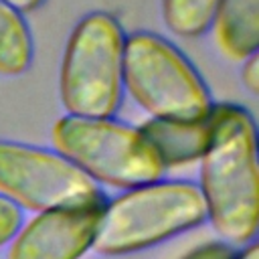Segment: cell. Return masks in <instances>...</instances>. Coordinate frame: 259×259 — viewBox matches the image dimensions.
Wrapping results in <instances>:
<instances>
[{
  "mask_svg": "<svg viewBox=\"0 0 259 259\" xmlns=\"http://www.w3.org/2000/svg\"><path fill=\"white\" fill-rule=\"evenodd\" d=\"M210 140L200 158V184L206 219L233 247L255 241L259 225L257 132L251 113L233 103L212 105Z\"/></svg>",
  "mask_w": 259,
  "mask_h": 259,
  "instance_id": "obj_1",
  "label": "cell"
},
{
  "mask_svg": "<svg viewBox=\"0 0 259 259\" xmlns=\"http://www.w3.org/2000/svg\"><path fill=\"white\" fill-rule=\"evenodd\" d=\"M204 221L206 206L194 182L156 180L103 204L91 249L101 255H127L196 229Z\"/></svg>",
  "mask_w": 259,
  "mask_h": 259,
  "instance_id": "obj_2",
  "label": "cell"
},
{
  "mask_svg": "<svg viewBox=\"0 0 259 259\" xmlns=\"http://www.w3.org/2000/svg\"><path fill=\"white\" fill-rule=\"evenodd\" d=\"M125 34L109 12H89L73 28L59 73L67 115L113 117L123 93Z\"/></svg>",
  "mask_w": 259,
  "mask_h": 259,
  "instance_id": "obj_3",
  "label": "cell"
},
{
  "mask_svg": "<svg viewBox=\"0 0 259 259\" xmlns=\"http://www.w3.org/2000/svg\"><path fill=\"white\" fill-rule=\"evenodd\" d=\"M123 89L156 119L198 121L212 109L208 87L192 63L154 32L125 36Z\"/></svg>",
  "mask_w": 259,
  "mask_h": 259,
  "instance_id": "obj_4",
  "label": "cell"
},
{
  "mask_svg": "<svg viewBox=\"0 0 259 259\" xmlns=\"http://www.w3.org/2000/svg\"><path fill=\"white\" fill-rule=\"evenodd\" d=\"M53 144L97 184L130 190L166 172L140 130L113 117L63 115L53 125Z\"/></svg>",
  "mask_w": 259,
  "mask_h": 259,
  "instance_id": "obj_5",
  "label": "cell"
},
{
  "mask_svg": "<svg viewBox=\"0 0 259 259\" xmlns=\"http://www.w3.org/2000/svg\"><path fill=\"white\" fill-rule=\"evenodd\" d=\"M0 194L36 212L101 208L103 188L55 150L0 140Z\"/></svg>",
  "mask_w": 259,
  "mask_h": 259,
  "instance_id": "obj_6",
  "label": "cell"
},
{
  "mask_svg": "<svg viewBox=\"0 0 259 259\" xmlns=\"http://www.w3.org/2000/svg\"><path fill=\"white\" fill-rule=\"evenodd\" d=\"M101 208L38 212L10 241L6 259H81L93 245Z\"/></svg>",
  "mask_w": 259,
  "mask_h": 259,
  "instance_id": "obj_7",
  "label": "cell"
},
{
  "mask_svg": "<svg viewBox=\"0 0 259 259\" xmlns=\"http://www.w3.org/2000/svg\"><path fill=\"white\" fill-rule=\"evenodd\" d=\"M138 130L146 138V142L152 146V150L156 152L164 170L200 162L208 146V140H210L208 115L198 121H176V119L150 117Z\"/></svg>",
  "mask_w": 259,
  "mask_h": 259,
  "instance_id": "obj_8",
  "label": "cell"
},
{
  "mask_svg": "<svg viewBox=\"0 0 259 259\" xmlns=\"http://www.w3.org/2000/svg\"><path fill=\"white\" fill-rule=\"evenodd\" d=\"M212 28L223 55L245 61L259 49V0H219Z\"/></svg>",
  "mask_w": 259,
  "mask_h": 259,
  "instance_id": "obj_9",
  "label": "cell"
},
{
  "mask_svg": "<svg viewBox=\"0 0 259 259\" xmlns=\"http://www.w3.org/2000/svg\"><path fill=\"white\" fill-rule=\"evenodd\" d=\"M32 63V36L24 16L0 0V75H22Z\"/></svg>",
  "mask_w": 259,
  "mask_h": 259,
  "instance_id": "obj_10",
  "label": "cell"
},
{
  "mask_svg": "<svg viewBox=\"0 0 259 259\" xmlns=\"http://www.w3.org/2000/svg\"><path fill=\"white\" fill-rule=\"evenodd\" d=\"M219 0H162L166 26L184 38L202 36L214 20Z\"/></svg>",
  "mask_w": 259,
  "mask_h": 259,
  "instance_id": "obj_11",
  "label": "cell"
},
{
  "mask_svg": "<svg viewBox=\"0 0 259 259\" xmlns=\"http://www.w3.org/2000/svg\"><path fill=\"white\" fill-rule=\"evenodd\" d=\"M22 227V208L0 194V247L10 243Z\"/></svg>",
  "mask_w": 259,
  "mask_h": 259,
  "instance_id": "obj_12",
  "label": "cell"
},
{
  "mask_svg": "<svg viewBox=\"0 0 259 259\" xmlns=\"http://www.w3.org/2000/svg\"><path fill=\"white\" fill-rule=\"evenodd\" d=\"M237 253H239L237 247H233L225 241H208V243L194 247L180 259H235Z\"/></svg>",
  "mask_w": 259,
  "mask_h": 259,
  "instance_id": "obj_13",
  "label": "cell"
},
{
  "mask_svg": "<svg viewBox=\"0 0 259 259\" xmlns=\"http://www.w3.org/2000/svg\"><path fill=\"white\" fill-rule=\"evenodd\" d=\"M241 81L247 87V91L251 95L259 93V55L253 53L251 57H247L243 61V69H241Z\"/></svg>",
  "mask_w": 259,
  "mask_h": 259,
  "instance_id": "obj_14",
  "label": "cell"
},
{
  "mask_svg": "<svg viewBox=\"0 0 259 259\" xmlns=\"http://www.w3.org/2000/svg\"><path fill=\"white\" fill-rule=\"evenodd\" d=\"M4 2H8L12 8H16V10L22 14V12H32V10H36L45 0H4Z\"/></svg>",
  "mask_w": 259,
  "mask_h": 259,
  "instance_id": "obj_15",
  "label": "cell"
},
{
  "mask_svg": "<svg viewBox=\"0 0 259 259\" xmlns=\"http://www.w3.org/2000/svg\"><path fill=\"white\" fill-rule=\"evenodd\" d=\"M235 259H259V247H257L255 243H251V245H247L241 253H237Z\"/></svg>",
  "mask_w": 259,
  "mask_h": 259,
  "instance_id": "obj_16",
  "label": "cell"
}]
</instances>
